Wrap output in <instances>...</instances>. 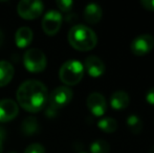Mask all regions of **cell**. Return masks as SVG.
I'll return each mask as SVG.
<instances>
[{"label": "cell", "mask_w": 154, "mask_h": 153, "mask_svg": "<svg viewBox=\"0 0 154 153\" xmlns=\"http://www.w3.org/2000/svg\"><path fill=\"white\" fill-rule=\"evenodd\" d=\"M148 153H154V145L150 148V149H149V152Z\"/></svg>", "instance_id": "obj_27"}, {"label": "cell", "mask_w": 154, "mask_h": 153, "mask_svg": "<svg viewBox=\"0 0 154 153\" xmlns=\"http://www.w3.org/2000/svg\"><path fill=\"white\" fill-rule=\"evenodd\" d=\"M154 47V37L149 34H143L132 40L130 49L136 56H144L150 53Z\"/></svg>", "instance_id": "obj_7"}, {"label": "cell", "mask_w": 154, "mask_h": 153, "mask_svg": "<svg viewBox=\"0 0 154 153\" xmlns=\"http://www.w3.org/2000/svg\"><path fill=\"white\" fill-rule=\"evenodd\" d=\"M130 103L129 94L124 90H118V91L113 92L110 98V104H111L112 108L116 110H122L128 107Z\"/></svg>", "instance_id": "obj_12"}, {"label": "cell", "mask_w": 154, "mask_h": 153, "mask_svg": "<svg viewBox=\"0 0 154 153\" xmlns=\"http://www.w3.org/2000/svg\"><path fill=\"white\" fill-rule=\"evenodd\" d=\"M68 41L73 48L81 51L92 49L97 43V37L91 29L83 24L73 25L68 33Z\"/></svg>", "instance_id": "obj_2"}, {"label": "cell", "mask_w": 154, "mask_h": 153, "mask_svg": "<svg viewBox=\"0 0 154 153\" xmlns=\"http://www.w3.org/2000/svg\"><path fill=\"white\" fill-rule=\"evenodd\" d=\"M11 153H16V152H11Z\"/></svg>", "instance_id": "obj_28"}, {"label": "cell", "mask_w": 154, "mask_h": 153, "mask_svg": "<svg viewBox=\"0 0 154 153\" xmlns=\"http://www.w3.org/2000/svg\"><path fill=\"white\" fill-rule=\"evenodd\" d=\"M19 105L29 112H38L45 106L48 100V91L42 82L27 80L17 90Z\"/></svg>", "instance_id": "obj_1"}, {"label": "cell", "mask_w": 154, "mask_h": 153, "mask_svg": "<svg viewBox=\"0 0 154 153\" xmlns=\"http://www.w3.org/2000/svg\"><path fill=\"white\" fill-rule=\"evenodd\" d=\"M32 31L29 27L23 26L20 27L18 31L16 32V35H15V42L16 45L20 48L23 47H26L27 45L31 44L32 40Z\"/></svg>", "instance_id": "obj_14"}, {"label": "cell", "mask_w": 154, "mask_h": 153, "mask_svg": "<svg viewBox=\"0 0 154 153\" xmlns=\"http://www.w3.org/2000/svg\"><path fill=\"white\" fill-rule=\"evenodd\" d=\"M72 96H73L72 90L68 86H60V87H57L51 92L48 98L49 106L59 110V109L66 106L67 104H69V102L72 99Z\"/></svg>", "instance_id": "obj_6"}, {"label": "cell", "mask_w": 154, "mask_h": 153, "mask_svg": "<svg viewBox=\"0 0 154 153\" xmlns=\"http://www.w3.org/2000/svg\"><path fill=\"white\" fill-rule=\"evenodd\" d=\"M140 4L148 11H154V0H142Z\"/></svg>", "instance_id": "obj_22"}, {"label": "cell", "mask_w": 154, "mask_h": 153, "mask_svg": "<svg viewBox=\"0 0 154 153\" xmlns=\"http://www.w3.org/2000/svg\"><path fill=\"white\" fill-rule=\"evenodd\" d=\"M102 8L99 4L97 3H89L86 5L85 10H84V19L86 22L90 23V24H95L97 23L102 18Z\"/></svg>", "instance_id": "obj_13"}, {"label": "cell", "mask_w": 154, "mask_h": 153, "mask_svg": "<svg viewBox=\"0 0 154 153\" xmlns=\"http://www.w3.org/2000/svg\"><path fill=\"white\" fill-rule=\"evenodd\" d=\"M87 107L93 115L102 116L107 110V103L103 94L100 92H92L87 98Z\"/></svg>", "instance_id": "obj_9"}, {"label": "cell", "mask_w": 154, "mask_h": 153, "mask_svg": "<svg viewBox=\"0 0 154 153\" xmlns=\"http://www.w3.org/2000/svg\"><path fill=\"white\" fill-rule=\"evenodd\" d=\"M84 76V66L80 61L68 60L61 66L59 72L60 80L68 86L77 85Z\"/></svg>", "instance_id": "obj_3"}, {"label": "cell", "mask_w": 154, "mask_h": 153, "mask_svg": "<svg viewBox=\"0 0 154 153\" xmlns=\"http://www.w3.org/2000/svg\"><path fill=\"white\" fill-rule=\"evenodd\" d=\"M90 151L91 153H109L110 145L107 141L97 139V141L92 142L90 145Z\"/></svg>", "instance_id": "obj_19"}, {"label": "cell", "mask_w": 154, "mask_h": 153, "mask_svg": "<svg viewBox=\"0 0 154 153\" xmlns=\"http://www.w3.org/2000/svg\"><path fill=\"white\" fill-rule=\"evenodd\" d=\"M57 112H58L57 109L53 108L51 106H49L48 108L46 109V115H47V118H55V116L57 115Z\"/></svg>", "instance_id": "obj_24"}, {"label": "cell", "mask_w": 154, "mask_h": 153, "mask_svg": "<svg viewBox=\"0 0 154 153\" xmlns=\"http://www.w3.org/2000/svg\"><path fill=\"white\" fill-rule=\"evenodd\" d=\"M2 42H3V34H2V32L0 31V45L2 44Z\"/></svg>", "instance_id": "obj_26"}, {"label": "cell", "mask_w": 154, "mask_h": 153, "mask_svg": "<svg viewBox=\"0 0 154 153\" xmlns=\"http://www.w3.org/2000/svg\"><path fill=\"white\" fill-rule=\"evenodd\" d=\"M23 63L27 70L32 72H43L46 67V57L44 53L38 48L29 49L23 56Z\"/></svg>", "instance_id": "obj_4"}, {"label": "cell", "mask_w": 154, "mask_h": 153, "mask_svg": "<svg viewBox=\"0 0 154 153\" xmlns=\"http://www.w3.org/2000/svg\"><path fill=\"white\" fill-rule=\"evenodd\" d=\"M14 67L8 61H0V87L5 86L14 77Z\"/></svg>", "instance_id": "obj_15"}, {"label": "cell", "mask_w": 154, "mask_h": 153, "mask_svg": "<svg viewBox=\"0 0 154 153\" xmlns=\"http://www.w3.org/2000/svg\"><path fill=\"white\" fill-rule=\"evenodd\" d=\"M83 66L84 69H86V72H88V75L93 78L101 77L106 69L104 62L97 56H89L86 58L85 64Z\"/></svg>", "instance_id": "obj_11"}, {"label": "cell", "mask_w": 154, "mask_h": 153, "mask_svg": "<svg viewBox=\"0 0 154 153\" xmlns=\"http://www.w3.org/2000/svg\"><path fill=\"white\" fill-rule=\"evenodd\" d=\"M24 153H45V148L40 144H32L25 149Z\"/></svg>", "instance_id": "obj_21"}, {"label": "cell", "mask_w": 154, "mask_h": 153, "mask_svg": "<svg viewBox=\"0 0 154 153\" xmlns=\"http://www.w3.org/2000/svg\"><path fill=\"white\" fill-rule=\"evenodd\" d=\"M44 4L41 1H32V0H21L17 6V12L19 16L26 20L36 19L42 14Z\"/></svg>", "instance_id": "obj_5"}, {"label": "cell", "mask_w": 154, "mask_h": 153, "mask_svg": "<svg viewBox=\"0 0 154 153\" xmlns=\"http://www.w3.org/2000/svg\"><path fill=\"white\" fill-rule=\"evenodd\" d=\"M5 137V132L3 129H0V153L3 151V141Z\"/></svg>", "instance_id": "obj_25"}, {"label": "cell", "mask_w": 154, "mask_h": 153, "mask_svg": "<svg viewBox=\"0 0 154 153\" xmlns=\"http://www.w3.org/2000/svg\"><path fill=\"white\" fill-rule=\"evenodd\" d=\"M62 24V16L57 11H49L42 20V29L48 36H54L59 32Z\"/></svg>", "instance_id": "obj_8"}, {"label": "cell", "mask_w": 154, "mask_h": 153, "mask_svg": "<svg viewBox=\"0 0 154 153\" xmlns=\"http://www.w3.org/2000/svg\"><path fill=\"white\" fill-rule=\"evenodd\" d=\"M19 112L18 105L11 99L0 101V122L5 123L14 120Z\"/></svg>", "instance_id": "obj_10"}, {"label": "cell", "mask_w": 154, "mask_h": 153, "mask_svg": "<svg viewBox=\"0 0 154 153\" xmlns=\"http://www.w3.org/2000/svg\"><path fill=\"white\" fill-rule=\"evenodd\" d=\"M57 5L62 12H69L72 8L73 2L71 0H58Z\"/></svg>", "instance_id": "obj_20"}, {"label": "cell", "mask_w": 154, "mask_h": 153, "mask_svg": "<svg viewBox=\"0 0 154 153\" xmlns=\"http://www.w3.org/2000/svg\"><path fill=\"white\" fill-rule=\"evenodd\" d=\"M127 126L133 134H140L143 130V121L136 115H131L127 118Z\"/></svg>", "instance_id": "obj_17"}, {"label": "cell", "mask_w": 154, "mask_h": 153, "mask_svg": "<svg viewBox=\"0 0 154 153\" xmlns=\"http://www.w3.org/2000/svg\"><path fill=\"white\" fill-rule=\"evenodd\" d=\"M21 131L23 134L27 136L37 134L39 131V124L37 118L34 116H27L21 124Z\"/></svg>", "instance_id": "obj_16"}, {"label": "cell", "mask_w": 154, "mask_h": 153, "mask_svg": "<svg viewBox=\"0 0 154 153\" xmlns=\"http://www.w3.org/2000/svg\"><path fill=\"white\" fill-rule=\"evenodd\" d=\"M97 126L101 130H103L106 133H112L118 129V122L116 120L112 118H103L99 121Z\"/></svg>", "instance_id": "obj_18"}, {"label": "cell", "mask_w": 154, "mask_h": 153, "mask_svg": "<svg viewBox=\"0 0 154 153\" xmlns=\"http://www.w3.org/2000/svg\"><path fill=\"white\" fill-rule=\"evenodd\" d=\"M146 100H147V102H148V103L154 105V87H152L148 92H147Z\"/></svg>", "instance_id": "obj_23"}]
</instances>
